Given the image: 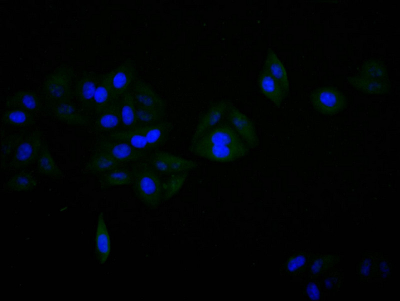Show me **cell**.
Wrapping results in <instances>:
<instances>
[{"mask_svg":"<svg viewBox=\"0 0 400 301\" xmlns=\"http://www.w3.org/2000/svg\"><path fill=\"white\" fill-rule=\"evenodd\" d=\"M43 140L42 134L34 131L26 136L17 144L9 166L20 170L34 164L36 160Z\"/></svg>","mask_w":400,"mask_h":301,"instance_id":"cell-6","label":"cell"},{"mask_svg":"<svg viewBox=\"0 0 400 301\" xmlns=\"http://www.w3.org/2000/svg\"><path fill=\"white\" fill-rule=\"evenodd\" d=\"M36 162L40 174L54 179L62 178V172L56 164L46 142H42Z\"/></svg>","mask_w":400,"mask_h":301,"instance_id":"cell-21","label":"cell"},{"mask_svg":"<svg viewBox=\"0 0 400 301\" xmlns=\"http://www.w3.org/2000/svg\"><path fill=\"white\" fill-rule=\"evenodd\" d=\"M121 124L120 101L116 98L98 114L94 128L98 132H113L116 131Z\"/></svg>","mask_w":400,"mask_h":301,"instance_id":"cell-14","label":"cell"},{"mask_svg":"<svg viewBox=\"0 0 400 301\" xmlns=\"http://www.w3.org/2000/svg\"><path fill=\"white\" fill-rule=\"evenodd\" d=\"M133 188L138 198L146 206L154 208L162 200V182L154 170L146 165L133 172Z\"/></svg>","mask_w":400,"mask_h":301,"instance_id":"cell-4","label":"cell"},{"mask_svg":"<svg viewBox=\"0 0 400 301\" xmlns=\"http://www.w3.org/2000/svg\"><path fill=\"white\" fill-rule=\"evenodd\" d=\"M314 108L324 114H334L342 110L346 106L344 95L333 87H322L314 90L310 94Z\"/></svg>","mask_w":400,"mask_h":301,"instance_id":"cell-9","label":"cell"},{"mask_svg":"<svg viewBox=\"0 0 400 301\" xmlns=\"http://www.w3.org/2000/svg\"><path fill=\"white\" fill-rule=\"evenodd\" d=\"M115 98L109 72L101 76L95 92L92 109L98 115Z\"/></svg>","mask_w":400,"mask_h":301,"instance_id":"cell-19","label":"cell"},{"mask_svg":"<svg viewBox=\"0 0 400 301\" xmlns=\"http://www.w3.org/2000/svg\"><path fill=\"white\" fill-rule=\"evenodd\" d=\"M53 116L59 121L73 126L89 124L90 118L84 115L72 102L48 106Z\"/></svg>","mask_w":400,"mask_h":301,"instance_id":"cell-16","label":"cell"},{"mask_svg":"<svg viewBox=\"0 0 400 301\" xmlns=\"http://www.w3.org/2000/svg\"><path fill=\"white\" fill-rule=\"evenodd\" d=\"M110 244L108 232L102 213L98 215L96 238V256L100 264L104 263L110 252Z\"/></svg>","mask_w":400,"mask_h":301,"instance_id":"cell-22","label":"cell"},{"mask_svg":"<svg viewBox=\"0 0 400 301\" xmlns=\"http://www.w3.org/2000/svg\"><path fill=\"white\" fill-rule=\"evenodd\" d=\"M120 101V115L122 128L125 130L134 128L137 124V114L134 100L131 92L126 91Z\"/></svg>","mask_w":400,"mask_h":301,"instance_id":"cell-24","label":"cell"},{"mask_svg":"<svg viewBox=\"0 0 400 301\" xmlns=\"http://www.w3.org/2000/svg\"><path fill=\"white\" fill-rule=\"evenodd\" d=\"M40 106L39 97L35 92L30 91H18L6 101L7 109L18 108L34 114L39 110Z\"/></svg>","mask_w":400,"mask_h":301,"instance_id":"cell-18","label":"cell"},{"mask_svg":"<svg viewBox=\"0 0 400 301\" xmlns=\"http://www.w3.org/2000/svg\"><path fill=\"white\" fill-rule=\"evenodd\" d=\"M348 80L356 89L370 94L387 92L390 86L384 66L374 60H368L358 75Z\"/></svg>","mask_w":400,"mask_h":301,"instance_id":"cell-2","label":"cell"},{"mask_svg":"<svg viewBox=\"0 0 400 301\" xmlns=\"http://www.w3.org/2000/svg\"><path fill=\"white\" fill-rule=\"evenodd\" d=\"M98 150L109 153L120 164L138 161L148 154V152L139 150L126 142L109 138L100 141Z\"/></svg>","mask_w":400,"mask_h":301,"instance_id":"cell-10","label":"cell"},{"mask_svg":"<svg viewBox=\"0 0 400 301\" xmlns=\"http://www.w3.org/2000/svg\"><path fill=\"white\" fill-rule=\"evenodd\" d=\"M133 172L124 168H118L104 174L101 182L104 186L127 185L132 182Z\"/></svg>","mask_w":400,"mask_h":301,"instance_id":"cell-27","label":"cell"},{"mask_svg":"<svg viewBox=\"0 0 400 301\" xmlns=\"http://www.w3.org/2000/svg\"><path fill=\"white\" fill-rule=\"evenodd\" d=\"M150 162L154 170L164 174L188 172L198 166L194 161L162 151L152 154Z\"/></svg>","mask_w":400,"mask_h":301,"instance_id":"cell-8","label":"cell"},{"mask_svg":"<svg viewBox=\"0 0 400 301\" xmlns=\"http://www.w3.org/2000/svg\"><path fill=\"white\" fill-rule=\"evenodd\" d=\"M227 104L228 102L224 100L215 102L202 115L192 138L191 144L222 120Z\"/></svg>","mask_w":400,"mask_h":301,"instance_id":"cell-12","label":"cell"},{"mask_svg":"<svg viewBox=\"0 0 400 301\" xmlns=\"http://www.w3.org/2000/svg\"><path fill=\"white\" fill-rule=\"evenodd\" d=\"M120 163L109 153L98 150L91 156L86 170L94 174H104L119 168Z\"/></svg>","mask_w":400,"mask_h":301,"instance_id":"cell-20","label":"cell"},{"mask_svg":"<svg viewBox=\"0 0 400 301\" xmlns=\"http://www.w3.org/2000/svg\"><path fill=\"white\" fill-rule=\"evenodd\" d=\"M188 172L172 174L165 182H162V201L170 199L178 192L188 176Z\"/></svg>","mask_w":400,"mask_h":301,"instance_id":"cell-29","label":"cell"},{"mask_svg":"<svg viewBox=\"0 0 400 301\" xmlns=\"http://www.w3.org/2000/svg\"><path fill=\"white\" fill-rule=\"evenodd\" d=\"M37 185V182L31 174L21 172L14 174L6 183V188L13 192H30Z\"/></svg>","mask_w":400,"mask_h":301,"instance_id":"cell-28","label":"cell"},{"mask_svg":"<svg viewBox=\"0 0 400 301\" xmlns=\"http://www.w3.org/2000/svg\"><path fill=\"white\" fill-rule=\"evenodd\" d=\"M264 69L272 76L286 86H289L286 69L274 52L268 48L264 62Z\"/></svg>","mask_w":400,"mask_h":301,"instance_id":"cell-26","label":"cell"},{"mask_svg":"<svg viewBox=\"0 0 400 301\" xmlns=\"http://www.w3.org/2000/svg\"><path fill=\"white\" fill-rule=\"evenodd\" d=\"M34 114L18 108H8L2 115V122L5 124L16 127H26L34 124Z\"/></svg>","mask_w":400,"mask_h":301,"instance_id":"cell-25","label":"cell"},{"mask_svg":"<svg viewBox=\"0 0 400 301\" xmlns=\"http://www.w3.org/2000/svg\"><path fill=\"white\" fill-rule=\"evenodd\" d=\"M108 138L126 142L140 151L148 152L151 150L145 137L136 127L130 130L111 132Z\"/></svg>","mask_w":400,"mask_h":301,"instance_id":"cell-23","label":"cell"},{"mask_svg":"<svg viewBox=\"0 0 400 301\" xmlns=\"http://www.w3.org/2000/svg\"><path fill=\"white\" fill-rule=\"evenodd\" d=\"M100 78L101 76L84 71L74 82L73 96L84 107L92 108L95 92Z\"/></svg>","mask_w":400,"mask_h":301,"instance_id":"cell-11","label":"cell"},{"mask_svg":"<svg viewBox=\"0 0 400 301\" xmlns=\"http://www.w3.org/2000/svg\"><path fill=\"white\" fill-rule=\"evenodd\" d=\"M305 258L302 256H298L290 259L288 264V268L290 272L294 271L302 266Z\"/></svg>","mask_w":400,"mask_h":301,"instance_id":"cell-30","label":"cell"},{"mask_svg":"<svg viewBox=\"0 0 400 301\" xmlns=\"http://www.w3.org/2000/svg\"><path fill=\"white\" fill-rule=\"evenodd\" d=\"M308 293L312 300H316L318 299L320 297L319 290L314 284H309L308 288Z\"/></svg>","mask_w":400,"mask_h":301,"instance_id":"cell-31","label":"cell"},{"mask_svg":"<svg viewBox=\"0 0 400 301\" xmlns=\"http://www.w3.org/2000/svg\"><path fill=\"white\" fill-rule=\"evenodd\" d=\"M131 92L136 110L152 112L164 117V102L148 84L141 80H136Z\"/></svg>","mask_w":400,"mask_h":301,"instance_id":"cell-7","label":"cell"},{"mask_svg":"<svg viewBox=\"0 0 400 301\" xmlns=\"http://www.w3.org/2000/svg\"><path fill=\"white\" fill-rule=\"evenodd\" d=\"M144 136L150 150L162 145L168 138L172 126L170 122H160L140 126H136Z\"/></svg>","mask_w":400,"mask_h":301,"instance_id":"cell-17","label":"cell"},{"mask_svg":"<svg viewBox=\"0 0 400 301\" xmlns=\"http://www.w3.org/2000/svg\"><path fill=\"white\" fill-rule=\"evenodd\" d=\"M74 72L70 67L60 66L48 74L42 86V92L48 106L72 102L71 88Z\"/></svg>","mask_w":400,"mask_h":301,"instance_id":"cell-3","label":"cell"},{"mask_svg":"<svg viewBox=\"0 0 400 301\" xmlns=\"http://www.w3.org/2000/svg\"><path fill=\"white\" fill-rule=\"evenodd\" d=\"M222 120L237 134L250 150L258 146V138L253 122L228 102Z\"/></svg>","mask_w":400,"mask_h":301,"instance_id":"cell-5","label":"cell"},{"mask_svg":"<svg viewBox=\"0 0 400 301\" xmlns=\"http://www.w3.org/2000/svg\"><path fill=\"white\" fill-rule=\"evenodd\" d=\"M258 80L262 93L276 106H280L288 92V86L274 78L264 68Z\"/></svg>","mask_w":400,"mask_h":301,"instance_id":"cell-13","label":"cell"},{"mask_svg":"<svg viewBox=\"0 0 400 301\" xmlns=\"http://www.w3.org/2000/svg\"><path fill=\"white\" fill-rule=\"evenodd\" d=\"M112 88L115 98L122 96L134 80L136 68L133 63L126 62L110 72Z\"/></svg>","mask_w":400,"mask_h":301,"instance_id":"cell-15","label":"cell"},{"mask_svg":"<svg viewBox=\"0 0 400 301\" xmlns=\"http://www.w3.org/2000/svg\"><path fill=\"white\" fill-rule=\"evenodd\" d=\"M189 149L195 155L219 162L235 160L246 155L250 150L223 120L191 144Z\"/></svg>","mask_w":400,"mask_h":301,"instance_id":"cell-1","label":"cell"}]
</instances>
